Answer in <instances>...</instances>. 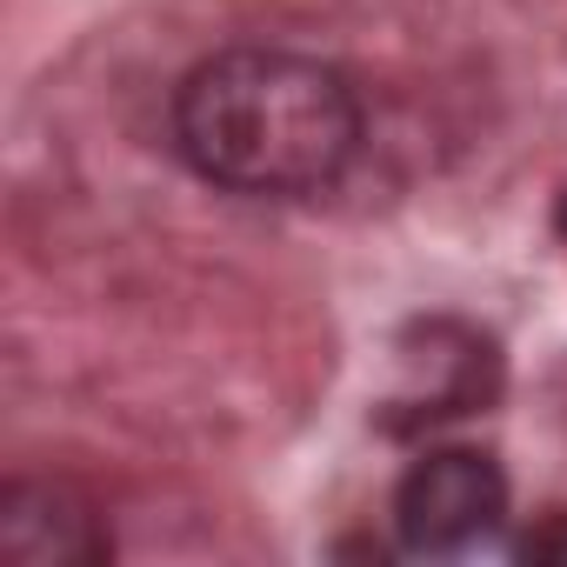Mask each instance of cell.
I'll return each mask as SVG.
<instances>
[{
    "label": "cell",
    "instance_id": "6da1fadb",
    "mask_svg": "<svg viewBox=\"0 0 567 567\" xmlns=\"http://www.w3.org/2000/svg\"><path fill=\"white\" fill-rule=\"evenodd\" d=\"M174 147L227 194L301 200L354 167L361 101L328 61L288 48H227L181 81Z\"/></svg>",
    "mask_w": 567,
    "mask_h": 567
},
{
    "label": "cell",
    "instance_id": "3957f363",
    "mask_svg": "<svg viewBox=\"0 0 567 567\" xmlns=\"http://www.w3.org/2000/svg\"><path fill=\"white\" fill-rule=\"evenodd\" d=\"M507 520V474L481 447H427L394 487V534L408 554H467Z\"/></svg>",
    "mask_w": 567,
    "mask_h": 567
},
{
    "label": "cell",
    "instance_id": "277c9868",
    "mask_svg": "<svg viewBox=\"0 0 567 567\" xmlns=\"http://www.w3.org/2000/svg\"><path fill=\"white\" fill-rule=\"evenodd\" d=\"M0 554L14 567H94L114 554V534L74 487L8 481V494H0Z\"/></svg>",
    "mask_w": 567,
    "mask_h": 567
},
{
    "label": "cell",
    "instance_id": "5b68a950",
    "mask_svg": "<svg viewBox=\"0 0 567 567\" xmlns=\"http://www.w3.org/2000/svg\"><path fill=\"white\" fill-rule=\"evenodd\" d=\"M514 560H527V567H567V507H547L534 527H520Z\"/></svg>",
    "mask_w": 567,
    "mask_h": 567
},
{
    "label": "cell",
    "instance_id": "7a4b0ae2",
    "mask_svg": "<svg viewBox=\"0 0 567 567\" xmlns=\"http://www.w3.org/2000/svg\"><path fill=\"white\" fill-rule=\"evenodd\" d=\"M501 394V354L467 321H414L394 341V388L374 408L388 434H427Z\"/></svg>",
    "mask_w": 567,
    "mask_h": 567
},
{
    "label": "cell",
    "instance_id": "8992f818",
    "mask_svg": "<svg viewBox=\"0 0 567 567\" xmlns=\"http://www.w3.org/2000/svg\"><path fill=\"white\" fill-rule=\"evenodd\" d=\"M560 227H567V207H560Z\"/></svg>",
    "mask_w": 567,
    "mask_h": 567
}]
</instances>
